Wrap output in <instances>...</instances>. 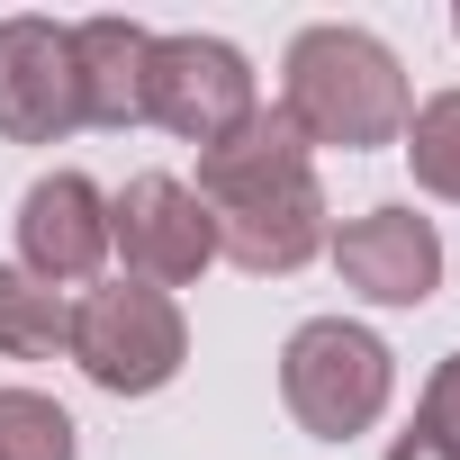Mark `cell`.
Instances as JSON below:
<instances>
[{
    "label": "cell",
    "mask_w": 460,
    "mask_h": 460,
    "mask_svg": "<svg viewBox=\"0 0 460 460\" xmlns=\"http://www.w3.org/2000/svg\"><path fill=\"white\" fill-rule=\"evenodd\" d=\"M199 208L217 226V253L253 280H289L325 253V190L280 109H253L199 154Z\"/></svg>",
    "instance_id": "obj_1"
},
{
    "label": "cell",
    "mask_w": 460,
    "mask_h": 460,
    "mask_svg": "<svg viewBox=\"0 0 460 460\" xmlns=\"http://www.w3.org/2000/svg\"><path fill=\"white\" fill-rule=\"evenodd\" d=\"M280 118L298 127V145H343V154H370V145H397L415 100H406V73L397 55L370 37V28H298L289 37V64H280Z\"/></svg>",
    "instance_id": "obj_2"
},
{
    "label": "cell",
    "mask_w": 460,
    "mask_h": 460,
    "mask_svg": "<svg viewBox=\"0 0 460 460\" xmlns=\"http://www.w3.org/2000/svg\"><path fill=\"white\" fill-rule=\"evenodd\" d=\"M388 388H397V352L370 334V325H343V316H316L289 334L280 352V397L298 415V433L316 442H352L388 415Z\"/></svg>",
    "instance_id": "obj_3"
},
{
    "label": "cell",
    "mask_w": 460,
    "mask_h": 460,
    "mask_svg": "<svg viewBox=\"0 0 460 460\" xmlns=\"http://www.w3.org/2000/svg\"><path fill=\"white\" fill-rule=\"evenodd\" d=\"M64 352L82 361L91 388H109V397H154V388L181 379V361H190V325H181V307H172L163 289H145V280H109V289L73 298V343H64Z\"/></svg>",
    "instance_id": "obj_4"
},
{
    "label": "cell",
    "mask_w": 460,
    "mask_h": 460,
    "mask_svg": "<svg viewBox=\"0 0 460 460\" xmlns=\"http://www.w3.org/2000/svg\"><path fill=\"white\" fill-rule=\"evenodd\" d=\"M253 109H262L253 100V64L226 37H154V55H145V118L154 127H172V136H190L208 154Z\"/></svg>",
    "instance_id": "obj_5"
},
{
    "label": "cell",
    "mask_w": 460,
    "mask_h": 460,
    "mask_svg": "<svg viewBox=\"0 0 460 460\" xmlns=\"http://www.w3.org/2000/svg\"><path fill=\"white\" fill-rule=\"evenodd\" d=\"M109 244L127 253V280H145V289H190V280L217 262V226H208V208H199L190 181L136 172V181L109 199Z\"/></svg>",
    "instance_id": "obj_6"
},
{
    "label": "cell",
    "mask_w": 460,
    "mask_h": 460,
    "mask_svg": "<svg viewBox=\"0 0 460 460\" xmlns=\"http://www.w3.org/2000/svg\"><path fill=\"white\" fill-rule=\"evenodd\" d=\"M82 118V64L73 28L55 19H0V136L10 145H64Z\"/></svg>",
    "instance_id": "obj_7"
},
{
    "label": "cell",
    "mask_w": 460,
    "mask_h": 460,
    "mask_svg": "<svg viewBox=\"0 0 460 460\" xmlns=\"http://www.w3.org/2000/svg\"><path fill=\"white\" fill-rule=\"evenodd\" d=\"M325 244H334L343 289H361L370 307H424L442 289V235H433V217H415V208H370V217H352L343 235H325Z\"/></svg>",
    "instance_id": "obj_8"
},
{
    "label": "cell",
    "mask_w": 460,
    "mask_h": 460,
    "mask_svg": "<svg viewBox=\"0 0 460 460\" xmlns=\"http://www.w3.org/2000/svg\"><path fill=\"white\" fill-rule=\"evenodd\" d=\"M109 262V199L82 172H46L19 199V271L46 289H73Z\"/></svg>",
    "instance_id": "obj_9"
},
{
    "label": "cell",
    "mask_w": 460,
    "mask_h": 460,
    "mask_svg": "<svg viewBox=\"0 0 460 460\" xmlns=\"http://www.w3.org/2000/svg\"><path fill=\"white\" fill-rule=\"evenodd\" d=\"M145 55L154 37L136 19H82L73 64H82V118L91 127H145Z\"/></svg>",
    "instance_id": "obj_10"
},
{
    "label": "cell",
    "mask_w": 460,
    "mask_h": 460,
    "mask_svg": "<svg viewBox=\"0 0 460 460\" xmlns=\"http://www.w3.org/2000/svg\"><path fill=\"white\" fill-rule=\"evenodd\" d=\"M64 343H73V307H64V289L28 280L19 262H0V352H10V361H55Z\"/></svg>",
    "instance_id": "obj_11"
},
{
    "label": "cell",
    "mask_w": 460,
    "mask_h": 460,
    "mask_svg": "<svg viewBox=\"0 0 460 460\" xmlns=\"http://www.w3.org/2000/svg\"><path fill=\"white\" fill-rule=\"evenodd\" d=\"M406 163L433 199L460 208V91H433L415 118H406Z\"/></svg>",
    "instance_id": "obj_12"
},
{
    "label": "cell",
    "mask_w": 460,
    "mask_h": 460,
    "mask_svg": "<svg viewBox=\"0 0 460 460\" xmlns=\"http://www.w3.org/2000/svg\"><path fill=\"white\" fill-rule=\"evenodd\" d=\"M73 415L37 388H0V460H73Z\"/></svg>",
    "instance_id": "obj_13"
},
{
    "label": "cell",
    "mask_w": 460,
    "mask_h": 460,
    "mask_svg": "<svg viewBox=\"0 0 460 460\" xmlns=\"http://www.w3.org/2000/svg\"><path fill=\"white\" fill-rule=\"evenodd\" d=\"M415 433H433L442 451H460V352L433 370V388H424V415H415Z\"/></svg>",
    "instance_id": "obj_14"
},
{
    "label": "cell",
    "mask_w": 460,
    "mask_h": 460,
    "mask_svg": "<svg viewBox=\"0 0 460 460\" xmlns=\"http://www.w3.org/2000/svg\"><path fill=\"white\" fill-rule=\"evenodd\" d=\"M388 460H460V451H442L433 433H397V442H388Z\"/></svg>",
    "instance_id": "obj_15"
},
{
    "label": "cell",
    "mask_w": 460,
    "mask_h": 460,
    "mask_svg": "<svg viewBox=\"0 0 460 460\" xmlns=\"http://www.w3.org/2000/svg\"><path fill=\"white\" fill-rule=\"evenodd\" d=\"M451 28H460V19H451Z\"/></svg>",
    "instance_id": "obj_16"
}]
</instances>
